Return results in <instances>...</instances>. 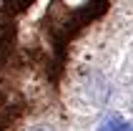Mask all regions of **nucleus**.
Wrapping results in <instances>:
<instances>
[{
    "label": "nucleus",
    "instance_id": "1",
    "mask_svg": "<svg viewBox=\"0 0 133 131\" xmlns=\"http://www.w3.org/2000/svg\"><path fill=\"white\" fill-rule=\"evenodd\" d=\"M98 131H133V124L126 121L121 114H111L103 118V124L98 126Z\"/></svg>",
    "mask_w": 133,
    "mask_h": 131
},
{
    "label": "nucleus",
    "instance_id": "2",
    "mask_svg": "<svg viewBox=\"0 0 133 131\" xmlns=\"http://www.w3.org/2000/svg\"><path fill=\"white\" fill-rule=\"evenodd\" d=\"M30 131H55V129H53V126H33Z\"/></svg>",
    "mask_w": 133,
    "mask_h": 131
}]
</instances>
